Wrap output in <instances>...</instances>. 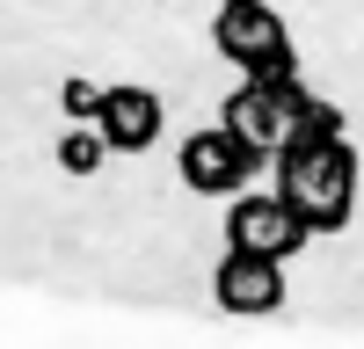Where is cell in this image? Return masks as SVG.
Segmentation results:
<instances>
[{
  "instance_id": "3",
  "label": "cell",
  "mask_w": 364,
  "mask_h": 349,
  "mask_svg": "<svg viewBox=\"0 0 364 349\" xmlns=\"http://www.w3.org/2000/svg\"><path fill=\"white\" fill-rule=\"evenodd\" d=\"M306 102H314V95H306V80H299V73H240V87L219 102V124H233L262 160H277V145L299 131Z\"/></svg>"
},
{
  "instance_id": "5",
  "label": "cell",
  "mask_w": 364,
  "mask_h": 349,
  "mask_svg": "<svg viewBox=\"0 0 364 349\" xmlns=\"http://www.w3.org/2000/svg\"><path fill=\"white\" fill-rule=\"evenodd\" d=\"M175 167H182V189H190V196H233V189L255 182L262 153H255L233 124H211V131H190V138H182V160H175Z\"/></svg>"
},
{
  "instance_id": "6",
  "label": "cell",
  "mask_w": 364,
  "mask_h": 349,
  "mask_svg": "<svg viewBox=\"0 0 364 349\" xmlns=\"http://www.w3.org/2000/svg\"><path fill=\"white\" fill-rule=\"evenodd\" d=\"M211 306L233 320H269L284 313V262L255 255V248H226L219 270H211Z\"/></svg>"
},
{
  "instance_id": "8",
  "label": "cell",
  "mask_w": 364,
  "mask_h": 349,
  "mask_svg": "<svg viewBox=\"0 0 364 349\" xmlns=\"http://www.w3.org/2000/svg\"><path fill=\"white\" fill-rule=\"evenodd\" d=\"M102 160H109V138L95 124H73L66 138H58V167H66V174H95Z\"/></svg>"
},
{
  "instance_id": "7",
  "label": "cell",
  "mask_w": 364,
  "mask_h": 349,
  "mask_svg": "<svg viewBox=\"0 0 364 349\" xmlns=\"http://www.w3.org/2000/svg\"><path fill=\"white\" fill-rule=\"evenodd\" d=\"M95 131L109 138V153H146V145L168 131V102L154 87H139V80H117V87H102Z\"/></svg>"
},
{
  "instance_id": "2",
  "label": "cell",
  "mask_w": 364,
  "mask_h": 349,
  "mask_svg": "<svg viewBox=\"0 0 364 349\" xmlns=\"http://www.w3.org/2000/svg\"><path fill=\"white\" fill-rule=\"evenodd\" d=\"M211 51H219L233 73H299L291 22L269 8V0H219V15H211Z\"/></svg>"
},
{
  "instance_id": "4",
  "label": "cell",
  "mask_w": 364,
  "mask_h": 349,
  "mask_svg": "<svg viewBox=\"0 0 364 349\" xmlns=\"http://www.w3.org/2000/svg\"><path fill=\"white\" fill-rule=\"evenodd\" d=\"M314 233H306V218L284 204V189H233L226 196V248H255V255H277V262H291L299 248H306Z\"/></svg>"
},
{
  "instance_id": "9",
  "label": "cell",
  "mask_w": 364,
  "mask_h": 349,
  "mask_svg": "<svg viewBox=\"0 0 364 349\" xmlns=\"http://www.w3.org/2000/svg\"><path fill=\"white\" fill-rule=\"evenodd\" d=\"M58 109H66V124H95V109H102V87L73 73L66 87H58Z\"/></svg>"
},
{
  "instance_id": "1",
  "label": "cell",
  "mask_w": 364,
  "mask_h": 349,
  "mask_svg": "<svg viewBox=\"0 0 364 349\" xmlns=\"http://www.w3.org/2000/svg\"><path fill=\"white\" fill-rule=\"evenodd\" d=\"M357 182H364V160H357V145L343 131V109L314 95L299 131L277 145V189L306 218V233L321 240V233H343L357 218Z\"/></svg>"
}]
</instances>
